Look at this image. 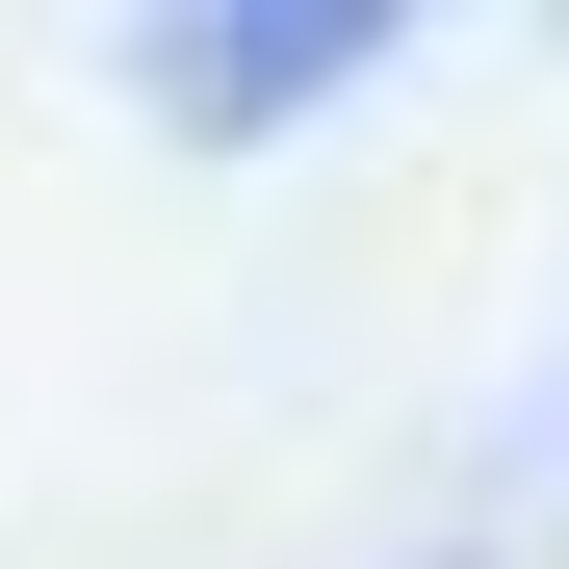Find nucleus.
<instances>
[{
    "mask_svg": "<svg viewBox=\"0 0 569 569\" xmlns=\"http://www.w3.org/2000/svg\"><path fill=\"white\" fill-rule=\"evenodd\" d=\"M415 0H156V104L181 130H284L311 78H362Z\"/></svg>",
    "mask_w": 569,
    "mask_h": 569,
    "instance_id": "nucleus-1",
    "label": "nucleus"
}]
</instances>
